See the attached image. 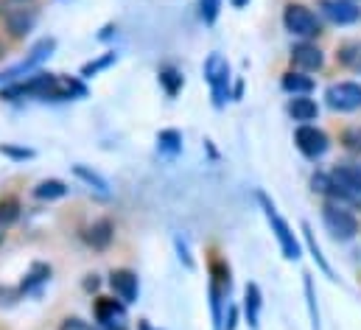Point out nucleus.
<instances>
[{
	"instance_id": "f257e3e1",
	"label": "nucleus",
	"mask_w": 361,
	"mask_h": 330,
	"mask_svg": "<svg viewBox=\"0 0 361 330\" xmlns=\"http://www.w3.org/2000/svg\"><path fill=\"white\" fill-rule=\"evenodd\" d=\"M85 84L76 79H62L54 73H34L25 82H14L0 90V98L6 101H20V98H42V101H62V98H73V95H85Z\"/></svg>"
},
{
	"instance_id": "f03ea898",
	"label": "nucleus",
	"mask_w": 361,
	"mask_h": 330,
	"mask_svg": "<svg viewBox=\"0 0 361 330\" xmlns=\"http://www.w3.org/2000/svg\"><path fill=\"white\" fill-rule=\"evenodd\" d=\"M328 196L339 204L361 207V163H342L328 173Z\"/></svg>"
},
{
	"instance_id": "7ed1b4c3",
	"label": "nucleus",
	"mask_w": 361,
	"mask_h": 330,
	"mask_svg": "<svg viewBox=\"0 0 361 330\" xmlns=\"http://www.w3.org/2000/svg\"><path fill=\"white\" fill-rule=\"evenodd\" d=\"M322 221H325V230L331 233L334 241H353L359 236V219L348 210V204L328 202L322 207Z\"/></svg>"
},
{
	"instance_id": "20e7f679",
	"label": "nucleus",
	"mask_w": 361,
	"mask_h": 330,
	"mask_svg": "<svg viewBox=\"0 0 361 330\" xmlns=\"http://www.w3.org/2000/svg\"><path fill=\"white\" fill-rule=\"evenodd\" d=\"M258 199H261V207H264V213H267V221H269L271 233H274L277 244H280V249H283V257L297 260V257H300V244H297V238H294V233H291L288 221L277 213V207L271 204L267 193H258Z\"/></svg>"
},
{
	"instance_id": "39448f33",
	"label": "nucleus",
	"mask_w": 361,
	"mask_h": 330,
	"mask_svg": "<svg viewBox=\"0 0 361 330\" xmlns=\"http://www.w3.org/2000/svg\"><path fill=\"white\" fill-rule=\"evenodd\" d=\"M283 23L294 37H302V39H314V37L322 34L319 17L302 3H288L286 11H283Z\"/></svg>"
},
{
	"instance_id": "423d86ee",
	"label": "nucleus",
	"mask_w": 361,
	"mask_h": 330,
	"mask_svg": "<svg viewBox=\"0 0 361 330\" xmlns=\"http://www.w3.org/2000/svg\"><path fill=\"white\" fill-rule=\"evenodd\" d=\"M204 79L213 87V98H216V106L224 104V98L230 95V65L221 54H210L207 62H204Z\"/></svg>"
},
{
	"instance_id": "0eeeda50",
	"label": "nucleus",
	"mask_w": 361,
	"mask_h": 330,
	"mask_svg": "<svg viewBox=\"0 0 361 330\" xmlns=\"http://www.w3.org/2000/svg\"><path fill=\"white\" fill-rule=\"evenodd\" d=\"M294 143H297V149H300L308 160H319V157L331 149L328 135H325L322 129L311 126V123H300V126H297V132H294Z\"/></svg>"
},
{
	"instance_id": "6e6552de",
	"label": "nucleus",
	"mask_w": 361,
	"mask_h": 330,
	"mask_svg": "<svg viewBox=\"0 0 361 330\" xmlns=\"http://www.w3.org/2000/svg\"><path fill=\"white\" fill-rule=\"evenodd\" d=\"M325 101L336 112H356V109H361V84L356 82L331 84L325 90Z\"/></svg>"
},
{
	"instance_id": "1a4fd4ad",
	"label": "nucleus",
	"mask_w": 361,
	"mask_h": 330,
	"mask_svg": "<svg viewBox=\"0 0 361 330\" xmlns=\"http://www.w3.org/2000/svg\"><path fill=\"white\" fill-rule=\"evenodd\" d=\"M54 48H56V42L48 37V39H39L34 48H31V56H25L20 65H14V68H8V71H3L0 73V82H17L20 76H25V73H31L39 62H45L51 54H54Z\"/></svg>"
},
{
	"instance_id": "9d476101",
	"label": "nucleus",
	"mask_w": 361,
	"mask_h": 330,
	"mask_svg": "<svg viewBox=\"0 0 361 330\" xmlns=\"http://www.w3.org/2000/svg\"><path fill=\"white\" fill-rule=\"evenodd\" d=\"M92 314L101 328H126V302L115 297H98L92 305Z\"/></svg>"
},
{
	"instance_id": "9b49d317",
	"label": "nucleus",
	"mask_w": 361,
	"mask_h": 330,
	"mask_svg": "<svg viewBox=\"0 0 361 330\" xmlns=\"http://www.w3.org/2000/svg\"><path fill=\"white\" fill-rule=\"evenodd\" d=\"M109 286H112V291H115V297L121 300V302H135L137 300V294H140V283H137V274L132 271V269H115L112 274H109Z\"/></svg>"
},
{
	"instance_id": "f8f14e48",
	"label": "nucleus",
	"mask_w": 361,
	"mask_h": 330,
	"mask_svg": "<svg viewBox=\"0 0 361 330\" xmlns=\"http://www.w3.org/2000/svg\"><path fill=\"white\" fill-rule=\"evenodd\" d=\"M291 65H294L300 73H314V71H319V68L325 65V56H322V51H319L317 45L300 42V45L291 48Z\"/></svg>"
},
{
	"instance_id": "ddd939ff",
	"label": "nucleus",
	"mask_w": 361,
	"mask_h": 330,
	"mask_svg": "<svg viewBox=\"0 0 361 330\" xmlns=\"http://www.w3.org/2000/svg\"><path fill=\"white\" fill-rule=\"evenodd\" d=\"M322 14L336 25H350L361 17V8L353 0H322Z\"/></svg>"
},
{
	"instance_id": "4468645a",
	"label": "nucleus",
	"mask_w": 361,
	"mask_h": 330,
	"mask_svg": "<svg viewBox=\"0 0 361 330\" xmlns=\"http://www.w3.org/2000/svg\"><path fill=\"white\" fill-rule=\"evenodd\" d=\"M3 23H6V31L20 39L37 25V11L34 8H8L3 14Z\"/></svg>"
},
{
	"instance_id": "2eb2a0df",
	"label": "nucleus",
	"mask_w": 361,
	"mask_h": 330,
	"mask_svg": "<svg viewBox=\"0 0 361 330\" xmlns=\"http://www.w3.org/2000/svg\"><path fill=\"white\" fill-rule=\"evenodd\" d=\"M85 241H87V247H92L95 252L109 249L112 247V241H115V224H112L109 219H98V221H92L90 227L85 230Z\"/></svg>"
},
{
	"instance_id": "dca6fc26",
	"label": "nucleus",
	"mask_w": 361,
	"mask_h": 330,
	"mask_svg": "<svg viewBox=\"0 0 361 330\" xmlns=\"http://www.w3.org/2000/svg\"><path fill=\"white\" fill-rule=\"evenodd\" d=\"M288 115H291L294 121H300V123H308V121H317L319 106H317V101H311L308 95H294V98L288 101Z\"/></svg>"
},
{
	"instance_id": "f3484780",
	"label": "nucleus",
	"mask_w": 361,
	"mask_h": 330,
	"mask_svg": "<svg viewBox=\"0 0 361 330\" xmlns=\"http://www.w3.org/2000/svg\"><path fill=\"white\" fill-rule=\"evenodd\" d=\"M261 288L255 283H247V291H244V314H247V325L252 330H258V319H261Z\"/></svg>"
},
{
	"instance_id": "a211bd4d",
	"label": "nucleus",
	"mask_w": 361,
	"mask_h": 330,
	"mask_svg": "<svg viewBox=\"0 0 361 330\" xmlns=\"http://www.w3.org/2000/svg\"><path fill=\"white\" fill-rule=\"evenodd\" d=\"M336 59L342 68L361 73V39H350V42H342L339 51H336Z\"/></svg>"
},
{
	"instance_id": "6ab92c4d",
	"label": "nucleus",
	"mask_w": 361,
	"mask_h": 330,
	"mask_svg": "<svg viewBox=\"0 0 361 330\" xmlns=\"http://www.w3.org/2000/svg\"><path fill=\"white\" fill-rule=\"evenodd\" d=\"M34 196L39 202H54V199H65L68 196V185L62 179H42L37 188H34Z\"/></svg>"
},
{
	"instance_id": "aec40b11",
	"label": "nucleus",
	"mask_w": 361,
	"mask_h": 330,
	"mask_svg": "<svg viewBox=\"0 0 361 330\" xmlns=\"http://www.w3.org/2000/svg\"><path fill=\"white\" fill-rule=\"evenodd\" d=\"M283 90L291 92V95H308L314 90V79L305 76V73H300V71H288L283 76Z\"/></svg>"
},
{
	"instance_id": "412c9836",
	"label": "nucleus",
	"mask_w": 361,
	"mask_h": 330,
	"mask_svg": "<svg viewBox=\"0 0 361 330\" xmlns=\"http://www.w3.org/2000/svg\"><path fill=\"white\" fill-rule=\"evenodd\" d=\"M20 219V199L17 196H3L0 199V230L11 227Z\"/></svg>"
},
{
	"instance_id": "4be33fe9",
	"label": "nucleus",
	"mask_w": 361,
	"mask_h": 330,
	"mask_svg": "<svg viewBox=\"0 0 361 330\" xmlns=\"http://www.w3.org/2000/svg\"><path fill=\"white\" fill-rule=\"evenodd\" d=\"M160 84H163V90H166V95H177L182 90V84H185V79H182V73L177 71V68H171V65H166V68H160Z\"/></svg>"
},
{
	"instance_id": "5701e85b",
	"label": "nucleus",
	"mask_w": 361,
	"mask_h": 330,
	"mask_svg": "<svg viewBox=\"0 0 361 330\" xmlns=\"http://www.w3.org/2000/svg\"><path fill=\"white\" fill-rule=\"evenodd\" d=\"M302 233H305V244H308V249H311V255H314L317 266H319V269H322L328 277H334V271H331V266H328V260H325V255H322L319 244L314 241V233H311V227H308V224H302Z\"/></svg>"
},
{
	"instance_id": "b1692460",
	"label": "nucleus",
	"mask_w": 361,
	"mask_h": 330,
	"mask_svg": "<svg viewBox=\"0 0 361 330\" xmlns=\"http://www.w3.org/2000/svg\"><path fill=\"white\" fill-rule=\"evenodd\" d=\"M51 277V266H42V263H37L34 269H31V274L23 280V286H20V291H31L34 286H39V283H45Z\"/></svg>"
},
{
	"instance_id": "393cba45",
	"label": "nucleus",
	"mask_w": 361,
	"mask_h": 330,
	"mask_svg": "<svg viewBox=\"0 0 361 330\" xmlns=\"http://www.w3.org/2000/svg\"><path fill=\"white\" fill-rule=\"evenodd\" d=\"M157 143H160V152L177 154V152L182 149V135H180V132H174V129H169V132H160Z\"/></svg>"
},
{
	"instance_id": "a878e982",
	"label": "nucleus",
	"mask_w": 361,
	"mask_h": 330,
	"mask_svg": "<svg viewBox=\"0 0 361 330\" xmlns=\"http://www.w3.org/2000/svg\"><path fill=\"white\" fill-rule=\"evenodd\" d=\"M73 171H76V176H82V179H85L87 185H92L95 190H101V193H106V190H109L106 179H104V176H98V173H95V171H90V168H85V165H76Z\"/></svg>"
},
{
	"instance_id": "bb28decb",
	"label": "nucleus",
	"mask_w": 361,
	"mask_h": 330,
	"mask_svg": "<svg viewBox=\"0 0 361 330\" xmlns=\"http://www.w3.org/2000/svg\"><path fill=\"white\" fill-rule=\"evenodd\" d=\"M219 8H221V0H199V14H202V20H204L207 25L216 23Z\"/></svg>"
},
{
	"instance_id": "cd10ccee",
	"label": "nucleus",
	"mask_w": 361,
	"mask_h": 330,
	"mask_svg": "<svg viewBox=\"0 0 361 330\" xmlns=\"http://www.w3.org/2000/svg\"><path fill=\"white\" fill-rule=\"evenodd\" d=\"M342 143H345V149H350V152L361 154V126H353V129H348V132L342 135Z\"/></svg>"
},
{
	"instance_id": "c85d7f7f",
	"label": "nucleus",
	"mask_w": 361,
	"mask_h": 330,
	"mask_svg": "<svg viewBox=\"0 0 361 330\" xmlns=\"http://www.w3.org/2000/svg\"><path fill=\"white\" fill-rule=\"evenodd\" d=\"M305 297H308V311H311V322H314V330H319V314H317V297H314V283L311 277H305Z\"/></svg>"
},
{
	"instance_id": "c756f323",
	"label": "nucleus",
	"mask_w": 361,
	"mask_h": 330,
	"mask_svg": "<svg viewBox=\"0 0 361 330\" xmlns=\"http://www.w3.org/2000/svg\"><path fill=\"white\" fill-rule=\"evenodd\" d=\"M115 62V54H106L104 59H98V62H90V65H85V71H82V76H92V73H98V71H104L106 65H112Z\"/></svg>"
},
{
	"instance_id": "7c9ffc66",
	"label": "nucleus",
	"mask_w": 361,
	"mask_h": 330,
	"mask_svg": "<svg viewBox=\"0 0 361 330\" xmlns=\"http://www.w3.org/2000/svg\"><path fill=\"white\" fill-rule=\"evenodd\" d=\"M59 330H92L85 319H79V317H68L62 325H59Z\"/></svg>"
},
{
	"instance_id": "2f4dec72",
	"label": "nucleus",
	"mask_w": 361,
	"mask_h": 330,
	"mask_svg": "<svg viewBox=\"0 0 361 330\" xmlns=\"http://www.w3.org/2000/svg\"><path fill=\"white\" fill-rule=\"evenodd\" d=\"M0 154H8V157H20V160H25V157H31L34 152H28V149H11V146H0Z\"/></svg>"
},
{
	"instance_id": "473e14b6",
	"label": "nucleus",
	"mask_w": 361,
	"mask_h": 330,
	"mask_svg": "<svg viewBox=\"0 0 361 330\" xmlns=\"http://www.w3.org/2000/svg\"><path fill=\"white\" fill-rule=\"evenodd\" d=\"M235 319H238V311L230 308V311H227V330H235Z\"/></svg>"
},
{
	"instance_id": "72a5a7b5",
	"label": "nucleus",
	"mask_w": 361,
	"mask_h": 330,
	"mask_svg": "<svg viewBox=\"0 0 361 330\" xmlns=\"http://www.w3.org/2000/svg\"><path fill=\"white\" fill-rule=\"evenodd\" d=\"M230 3H233V6H235V8H244V6H247V3H250V0H230Z\"/></svg>"
},
{
	"instance_id": "f704fd0d",
	"label": "nucleus",
	"mask_w": 361,
	"mask_h": 330,
	"mask_svg": "<svg viewBox=\"0 0 361 330\" xmlns=\"http://www.w3.org/2000/svg\"><path fill=\"white\" fill-rule=\"evenodd\" d=\"M140 330H154V328H152V325H149L146 319H140Z\"/></svg>"
},
{
	"instance_id": "c9c22d12",
	"label": "nucleus",
	"mask_w": 361,
	"mask_h": 330,
	"mask_svg": "<svg viewBox=\"0 0 361 330\" xmlns=\"http://www.w3.org/2000/svg\"><path fill=\"white\" fill-rule=\"evenodd\" d=\"M3 56H6V48H3V42H0V59H3Z\"/></svg>"
},
{
	"instance_id": "e433bc0d",
	"label": "nucleus",
	"mask_w": 361,
	"mask_h": 330,
	"mask_svg": "<svg viewBox=\"0 0 361 330\" xmlns=\"http://www.w3.org/2000/svg\"><path fill=\"white\" fill-rule=\"evenodd\" d=\"M101 330H126V328H101Z\"/></svg>"
},
{
	"instance_id": "4c0bfd02",
	"label": "nucleus",
	"mask_w": 361,
	"mask_h": 330,
	"mask_svg": "<svg viewBox=\"0 0 361 330\" xmlns=\"http://www.w3.org/2000/svg\"><path fill=\"white\" fill-rule=\"evenodd\" d=\"M17 3H25V0H17Z\"/></svg>"
}]
</instances>
